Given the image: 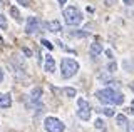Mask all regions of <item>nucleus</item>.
Segmentation results:
<instances>
[{
	"label": "nucleus",
	"mask_w": 134,
	"mask_h": 132,
	"mask_svg": "<svg viewBox=\"0 0 134 132\" xmlns=\"http://www.w3.org/2000/svg\"><path fill=\"white\" fill-rule=\"evenodd\" d=\"M96 97H97L102 104L121 105L124 102V95L117 89H102V90H97V92H96Z\"/></svg>",
	"instance_id": "obj_1"
},
{
	"label": "nucleus",
	"mask_w": 134,
	"mask_h": 132,
	"mask_svg": "<svg viewBox=\"0 0 134 132\" xmlns=\"http://www.w3.org/2000/svg\"><path fill=\"white\" fill-rule=\"evenodd\" d=\"M79 70V64L72 59H62L60 62V74H62V79H70L74 77Z\"/></svg>",
	"instance_id": "obj_2"
},
{
	"label": "nucleus",
	"mask_w": 134,
	"mask_h": 132,
	"mask_svg": "<svg viewBox=\"0 0 134 132\" xmlns=\"http://www.w3.org/2000/svg\"><path fill=\"white\" fill-rule=\"evenodd\" d=\"M82 14L79 9H75V7H67V9L64 10V20L67 25H79V23L82 22Z\"/></svg>",
	"instance_id": "obj_3"
},
{
	"label": "nucleus",
	"mask_w": 134,
	"mask_h": 132,
	"mask_svg": "<svg viewBox=\"0 0 134 132\" xmlns=\"http://www.w3.org/2000/svg\"><path fill=\"white\" fill-rule=\"evenodd\" d=\"M44 127L47 132H64V129H65V125L57 117H47L44 122Z\"/></svg>",
	"instance_id": "obj_4"
},
{
	"label": "nucleus",
	"mask_w": 134,
	"mask_h": 132,
	"mask_svg": "<svg viewBox=\"0 0 134 132\" xmlns=\"http://www.w3.org/2000/svg\"><path fill=\"white\" fill-rule=\"evenodd\" d=\"M77 105H79V110H77L79 119H82V121H89V119H91V105H89V102L84 100V99H79Z\"/></svg>",
	"instance_id": "obj_5"
},
{
	"label": "nucleus",
	"mask_w": 134,
	"mask_h": 132,
	"mask_svg": "<svg viewBox=\"0 0 134 132\" xmlns=\"http://www.w3.org/2000/svg\"><path fill=\"white\" fill-rule=\"evenodd\" d=\"M25 32H27L29 35L40 32V20L37 17H29L27 19V25H25Z\"/></svg>",
	"instance_id": "obj_6"
},
{
	"label": "nucleus",
	"mask_w": 134,
	"mask_h": 132,
	"mask_svg": "<svg viewBox=\"0 0 134 132\" xmlns=\"http://www.w3.org/2000/svg\"><path fill=\"white\" fill-rule=\"evenodd\" d=\"M12 105L10 94H0V109H8Z\"/></svg>",
	"instance_id": "obj_7"
},
{
	"label": "nucleus",
	"mask_w": 134,
	"mask_h": 132,
	"mask_svg": "<svg viewBox=\"0 0 134 132\" xmlns=\"http://www.w3.org/2000/svg\"><path fill=\"white\" fill-rule=\"evenodd\" d=\"M89 53H91V57H99L100 53H102V45H100L99 42H94L91 45V49H89Z\"/></svg>",
	"instance_id": "obj_8"
},
{
	"label": "nucleus",
	"mask_w": 134,
	"mask_h": 132,
	"mask_svg": "<svg viewBox=\"0 0 134 132\" xmlns=\"http://www.w3.org/2000/svg\"><path fill=\"white\" fill-rule=\"evenodd\" d=\"M44 67H45V70H47L49 74H52L54 70H55V62H54V59L50 55L45 57V65H44Z\"/></svg>",
	"instance_id": "obj_9"
},
{
	"label": "nucleus",
	"mask_w": 134,
	"mask_h": 132,
	"mask_svg": "<svg viewBox=\"0 0 134 132\" xmlns=\"http://www.w3.org/2000/svg\"><path fill=\"white\" fill-rule=\"evenodd\" d=\"M45 28H47L49 32H59V30H60V23H59L57 20H52V22L45 23Z\"/></svg>",
	"instance_id": "obj_10"
},
{
	"label": "nucleus",
	"mask_w": 134,
	"mask_h": 132,
	"mask_svg": "<svg viewBox=\"0 0 134 132\" xmlns=\"http://www.w3.org/2000/svg\"><path fill=\"white\" fill-rule=\"evenodd\" d=\"M40 95H42V89L40 87L32 89V99L34 100H40Z\"/></svg>",
	"instance_id": "obj_11"
},
{
	"label": "nucleus",
	"mask_w": 134,
	"mask_h": 132,
	"mask_svg": "<svg viewBox=\"0 0 134 132\" xmlns=\"http://www.w3.org/2000/svg\"><path fill=\"white\" fill-rule=\"evenodd\" d=\"M62 94H65L67 97H75V89H72V87H65V89H62Z\"/></svg>",
	"instance_id": "obj_12"
},
{
	"label": "nucleus",
	"mask_w": 134,
	"mask_h": 132,
	"mask_svg": "<svg viewBox=\"0 0 134 132\" xmlns=\"http://www.w3.org/2000/svg\"><path fill=\"white\" fill-rule=\"evenodd\" d=\"M10 14H12V17H14L17 22L20 20V14H19V9H17V7H10Z\"/></svg>",
	"instance_id": "obj_13"
},
{
	"label": "nucleus",
	"mask_w": 134,
	"mask_h": 132,
	"mask_svg": "<svg viewBox=\"0 0 134 132\" xmlns=\"http://www.w3.org/2000/svg\"><path fill=\"white\" fill-rule=\"evenodd\" d=\"M116 121H117V125H126V122H127V121H126V115H122V114L117 115Z\"/></svg>",
	"instance_id": "obj_14"
},
{
	"label": "nucleus",
	"mask_w": 134,
	"mask_h": 132,
	"mask_svg": "<svg viewBox=\"0 0 134 132\" xmlns=\"http://www.w3.org/2000/svg\"><path fill=\"white\" fill-rule=\"evenodd\" d=\"M94 125H96V129H104V125H106V122H104L102 119H97Z\"/></svg>",
	"instance_id": "obj_15"
},
{
	"label": "nucleus",
	"mask_w": 134,
	"mask_h": 132,
	"mask_svg": "<svg viewBox=\"0 0 134 132\" xmlns=\"http://www.w3.org/2000/svg\"><path fill=\"white\" fill-rule=\"evenodd\" d=\"M0 28H7V19L0 14Z\"/></svg>",
	"instance_id": "obj_16"
},
{
	"label": "nucleus",
	"mask_w": 134,
	"mask_h": 132,
	"mask_svg": "<svg viewBox=\"0 0 134 132\" xmlns=\"http://www.w3.org/2000/svg\"><path fill=\"white\" fill-rule=\"evenodd\" d=\"M102 112H104V115H107V117H112V115H114V110H112V109H109V107L102 109Z\"/></svg>",
	"instance_id": "obj_17"
},
{
	"label": "nucleus",
	"mask_w": 134,
	"mask_h": 132,
	"mask_svg": "<svg viewBox=\"0 0 134 132\" xmlns=\"http://www.w3.org/2000/svg\"><path fill=\"white\" fill-rule=\"evenodd\" d=\"M126 124H127L126 130H127V132H134V121H129V122H126Z\"/></svg>",
	"instance_id": "obj_18"
},
{
	"label": "nucleus",
	"mask_w": 134,
	"mask_h": 132,
	"mask_svg": "<svg viewBox=\"0 0 134 132\" xmlns=\"http://www.w3.org/2000/svg\"><path fill=\"white\" fill-rule=\"evenodd\" d=\"M42 45H44V47H47V49H49V50H52V49H54V45H52V44H50V42H49V40H45V39H42Z\"/></svg>",
	"instance_id": "obj_19"
},
{
	"label": "nucleus",
	"mask_w": 134,
	"mask_h": 132,
	"mask_svg": "<svg viewBox=\"0 0 134 132\" xmlns=\"http://www.w3.org/2000/svg\"><path fill=\"white\" fill-rule=\"evenodd\" d=\"M114 3H116V0H106V5H107V7L114 5Z\"/></svg>",
	"instance_id": "obj_20"
},
{
	"label": "nucleus",
	"mask_w": 134,
	"mask_h": 132,
	"mask_svg": "<svg viewBox=\"0 0 134 132\" xmlns=\"http://www.w3.org/2000/svg\"><path fill=\"white\" fill-rule=\"evenodd\" d=\"M19 2H20V3H22V5H24V7H29V0H19Z\"/></svg>",
	"instance_id": "obj_21"
},
{
	"label": "nucleus",
	"mask_w": 134,
	"mask_h": 132,
	"mask_svg": "<svg viewBox=\"0 0 134 132\" xmlns=\"http://www.w3.org/2000/svg\"><path fill=\"white\" fill-rule=\"evenodd\" d=\"M24 53H25V55H27V57H30V55H32V52L29 50V49H24Z\"/></svg>",
	"instance_id": "obj_22"
},
{
	"label": "nucleus",
	"mask_w": 134,
	"mask_h": 132,
	"mask_svg": "<svg viewBox=\"0 0 134 132\" xmlns=\"http://www.w3.org/2000/svg\"><path fill=\"white\" fill-rule=\"evenodd\" d=\"M114 69H116V64H111V65H109V72H114Z\"/></svg>",
	"instance_id": "obj_23"
},
{
	"label": "nucleus",
	"mask_w": 134,
	"mask_h": 132,
	"mask_svg": "<svg viewBox=\"0 0 134 132\" xmlns=\"http://www.w3.org/2000/svg\"><path fill=\"white\" fill-rule=\"evenodd\" d=\"M124 3H126V5H132L134 0H124Z\"/></svg>",
	"instance_id": "obj_24"
},
{
	"label": "nucleus",
	"mask_w": 134,
	"mask_h": 132,
	"mask_svg": "<svg viewBox=\"0 0 134 132\" xmlns=\"http://www.w3.org/2000/svg\"><path fill=\"white\" fill-rule=\"evenodd\" d=\"M3 80V72H2V69H0V82Z\"/></svg>",
	"instance_id": "obj_25"
},
{
	"label": "nucleus",
	"mask_w": 134,
	"mask_h": 132,
	"mask_svg": "<svg viewBox=\"0 0 134 132\" xmlns=\"http://www.w3.org/2000/svg\"><path fill=\"white\" fill-rule=\"evenodd\" d=\"M129 87L132 89V92H134V82H131V84H129Z\"/></svg>",
	"instance_id": "obj_26"
},
{
	"label": "nucleus",
	"mask_w": 134,
	"mask_h": 132,
	"mask_svg": "<svg viewBox=\"0 0 134 132\" xmlns=\"http://www.w3.org/2000/svg\"><path fill=\"white\" fill-rule=\"evenodd\" d=\"M3 5H5V2H3V0H0V9H2Z\"/></svg>",
	"instance_id": "obj_27"
},
{
	"label": "nucleus",
	"mask_w": 134,
	"mask_h": 132,
	"mask_svg": "<svg viewBox=\"0 0 134 132\" xmlns=\"http://www.w3.org/2000/svg\"><path fill=\"white\" fill-rule=\"evenodd\" d=\"M131 109H132V110H131V112L134 114V100H132V104H131Z\"/></svg>",
	"instance_id": "obj_28"
},
{
	"label": "nucleus",
	"mask_w": 134,
	"mask_h": 132,
	"mask_svg": "<svg viewBox=\"0 0 134 132\" xmlns=\"http://www.w3.org/2000/svg\"><path fill=\"white\" fill-rule=\"evenodd\" d=\"M67 2V0H59V3H65Z\"/></svg>",
	"instance_id": "obj_29"
}]
</instances>
